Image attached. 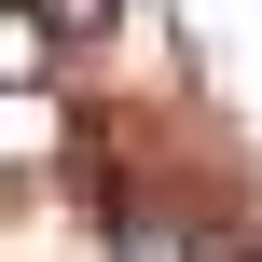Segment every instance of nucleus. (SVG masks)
I'll return each instance as SVG.
<instances>
[{
	"instance_id": "obj_1",
	"label": "nucleus",
	"mask_w": 262,
	"mask_h": 262,
	"mask_svg": "<svg viewBox=\"0 0 262 262\" xmlns=\"http://www.w3.org/2000/svg\"><path fill=\"white\" fill-rule=\"evenodd\" d=\"M111 262H235V249L193 235L180 207H111Z\"/></svg>"
}]
</instances>
